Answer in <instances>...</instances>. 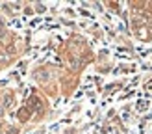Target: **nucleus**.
<instances>
[{
	"label": "nucleus",
	"instance_id": "1",
	"mask_svg": "<svg viewBox=\"0 0 152 134\" xmlns=\"http://www.w3.org/2000/svg\"><path fill=\"white\" fill-rule=\"evenodd\" d=\"M2 114H4V110H2V108H0V116H2Z\"/></svg>",
	"mask_w": 152,
	"mask_h": 134
}]
</instances>
